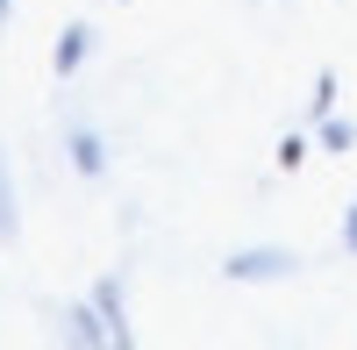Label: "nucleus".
I'll use <instances>...</instances> for the list:
<instances>
[{
	"label": "nucleus",
	"mask_w": 357,
	"mask_h": 350,
	"mask_svg": "<svg viewBox=\"0 0 357 350\" xmlns=\"http://www.w3.org/2000/svg\"><path fill=\"white\" fill-rule=\"evenodd\" d=\"M293 265H301L293 250H264V243H257V250H236L222 272H229V279H243V286H257V279H286Z\"/></svg>",
	"instance_id": "f257e3e1"
},
{
	"label": "nucleus",
	"mask_w": 357,
	"mask_h": 350,
	"mask_svg": "<svg viewBox=\"0 0 357 350\" xmlns=\"http://www.w3.org/2000/svg\"><path fill=\"white\" fill-rule=\"evenodd\" d=\"M93 307H100V322H107V336H114V343H129V307H122V272H107V279L93 286Z\"/></svg>",
	"instance_id": "f03ea898"
},
{
	"label": "nucleus",
	"mask_w": 357,
	"mask_h": 350,
	"mask_svg": "<svg viewBox=\"0 0 357 350\" xmlns=\"http://www.w3.org/2000/svg\"><path fill=\"white\" fill-rule=\"evenodd\" d=\"M86 50H93V29H86V22H72L65 36H57V50H50V72H57V79H72V72L86 65Z\"/></svg>",
	"instance_id": "7ed1b4c3"
},
{
	"label": "nucleus",
	"mask_w": 357,
	"mask_h": 350,
	"mask_svg": "<svg viewBox=\"0 0 357 350\" xmlns=\"http://www.w3.org/2000/svg\"><path fill=\"white\" fill-rule=\"evenodd\" d=\"M72 165L86 172V179H100V172H107V143L86 129V122H72Z\"/></svg>",
	"instance_id": "20e7f679"
},
{
	"label": "nucleus",
	"mask_w": 357,
	"mask_h": 350,
	"mask_svg": "<svg viewBox=\"0 0 357 350\" xmlns=\"http://www.w3.org/2000/svg\"><path fill=\"white\" fill-rule=\"evenodd\" d=\"M15 236V179H8V158H0V243Z\"/></svg>",
	"instance_id": "39448f33"
},
{
	"label": "nucleus",
	"mask_w": 357,
	"mask_h": 350,
	"mask_svg": "<svg viewBox=\"0 0 357 350\" xmlns=\"http://www.w3.org/2000/svg\"><path fill=\"white\" fill-rule=\"evenodd\" d=\"M301 158H307V136H286V143H279V165L293 172V165H301Z\"/></svg>",
	"instance_id": "423d86ee"
},
{
	"label": "nucleus",
	"mask_w": 357,
	"mask_h": 350,
	"mask_svg": "<svg viewBox=\"0 0 357 350\" xmlns=\"http://www.w3.org/2000/svg\"><path fill=\"white\" fill-rule=\"evenodd\" d=\"M343 236H350V250H357V208H350V229H343Z\"/></svg>",
	"instance_id": "0eeeda50"
},
{
	"label": "nucleus",
	"mask_w": 357,
	"mask_h": 350,
	"mask_svg": "<svg viewBox=\"0 0 357 350\" xmlns=\"http://www.w3.org/2000/svg\"><path fill=\"white\" fill-rule=\"evenodd\" d=\"M8 8H15V0H0V22H8Z\"/></svg>",
	"instance_id": "6e6552de"
}]
</instances>
